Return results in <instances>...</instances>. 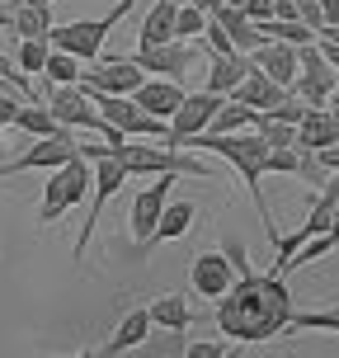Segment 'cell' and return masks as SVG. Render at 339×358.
Listing matches in <instances>:
<instances>
[{
  "mask_svg": "<svg viewBox=\"0 0 339 358\" xmlns=\"http://www.w3.org/2000/svg\"><path fill=\"white\" fill-rule=\"evenodd\" d=\"M292 316H297V306H292L287 278H278V273H245L217 302V330L240 344H264L287 335Z\"/></svg>",
  "mask_w": 339,
  "mask_h": 358,
  "instance_id": "cell-1",
  "label": "cell"
},
{
  "mask_svg": "<svg viewBox=\"0 0 339 358\" xmlns=\"http://www.w3.org/2000/svg\"><path fill=\"white\" fill-rule=\"evenodd\" d=\"M80 156L94 165V189H89V217H85V227H80V236H75V250H71L75 259H85L89 241H94V227H99V213H104V203H108V198H118V194H123V184L132 179V175H127V165L113 156V146H104V142L80 146Z\"/></svg>",
  "mask_w": 339,
  "mask_h": 358,
  "instance_id": "cell-2",
  "label": "cell"
},
{
  "mask_svg": "<svg viewBox=\"0 0 339 358\" xmlns=\"http://www.w3.org/2000/svg\"><path fill=\"white\" fill-rule=\"evenodd\" d=\"M132 5H137V0H118V5H113L108 15H99V19H66V24H52V34H48L52 52H66V57H75V62H85V66L99 62L108 34L118 29L123 15H132Z\"/></svg>",
  "mask_w": 339,
  "mask_h": 358,
  "instance_id": "cell-3",
  "label": "cell"
},
{
  "mask_svg": "<svg viewBox=\"0 0 339 358\" xmlns=\"http://www.w3.org/2000/svg\"><path fill=\"white\" fill-rule=\"evenodd\" d=\"M118 161L127 165V175H194V179H208L212 175V165L198 161L194 151H175V146L165 142H123L118 151H113Z\"/></svg>",
  "mask_w": 339,
  "mask_h": 358,
  "instance_id": "cell-4",
  "label": "cell"
},
{
  "mask_svg": "<svg viewBox=\"0 0 339 358\" xmlns=\"http://www.w3.org/2000/svg\"><path fill=\"white\" fill-rule=\"evenodd\" d=\"M43 108H48V113H52L62 127H71V132H75V127L99 132V137H104V146H113V151L127 142L123 132H113V127L99 118V108L89 104V94H85L80 85H43Z\"/></svg>",
  "mask_w": 339,
  "mask_h": 358,
  "instance_id": "cell-5",
  "label": "cell"
},
{
  "mask_svg": "<svg viewBox=\"0 0 339 358\" xmlns=\"http://www.w3.org/2000/svg\"><path fill=\"white\" fill-rule=\"evenodd\" d=\"M94 189V165L85 161V156H75V161H66L62 170H52L48 175V184H43V203H38V222L43 227H52V222H62V217L71 213L75 203Z\"/></svg>",
  "mask_w": 339,
  "mask_h": 358,
  "instance_id": "cell-6",
  "label": "cell"
},
{
  "mask_svg": "<svg viewBox=\"0 0 339 358\" xmlns=\"http://www.w3.org/2000/svg\"><path fill=\"white\" fill-rule=\"evenodd\" d=\"M170 189H175V175H161V179H151L146 189H137V198H132L127 231H132V245L142 255L151 250V241H156V227H161L165 208H170Z\"/></svg>",
  "mask_w": 339,
  "mask_h": 358,
  "instance_id": "cell-7",
  "label": "cell"
},
{
  "mask_svg": "<svg viewBox=\"0 0 339 358\" xmlns=\"http://www.w3.org/2000/svg\"><path fill=\"white\" fill-rule=\"evenodd\" d=\"M80 156V142H75L71 132L66 137H43V142H29L19 156H5L0 161V179H10V175H29V170H62L66 161H75Z\"/></svg>",
  "mask_w": 339,
  "mask_h": 358,
  "instance_id": "cell-8",
  "label": "cell"
},
{
  "mask_svg": "<svg viewBox=\"0 0 339 358\" xmlns=\"http://www.w3.org/2000/svg\"><path fill=\"white\" fill-rule=\"evenodd\" d=\"M222 94H208V90H194V94H184V104H179V113L170 118V142L175 151H184V146L194 142V137H203L208 127H212V118L222 113Z\"/></svg>",
  "mask_w": 339,
  "mask_h": 358,
  "instance_id": "cell-9",
  "label": "cell"
},
{
  "mask_svg": "<svg viewBox=\"0 0 339 358\" xmlns=\"http://www.w3.org/2000/svg\"><path fill=\"white\" fill-rule=\"evenodd\" d=\"M80 85L99 90V94H123V99H132V94L146 85V71L132 62V57H99V62L85 66Z\"/></svg>",
  "mask_w": 339,
  "mask_h": 358,
  "instance_id": "cell-10",
  "label": "cell"
},
{
  "mask_svg": "<svg viewBox=\"0 0 339 358\" xmlns=\"http://www.w3.org/2000/svg\"><path fill=\"white\" fill-rule=\"evenodd\" d=\"M189 287H194L198 297H208V302H222L226 292L236 287V268L231 259L222 250H203L189 259Z\"/></svg>",
  "mask_w": 339,
  "mask_h": 358,
  "instance_id": "cell-11",
  "label": "cell"
},
{
  "mask_svg": "<svg viewBox=\"0 0 339 358\" xmlns=\"http://www.w3.org/2000/svg\"><path fill=\"white\" fill-rule=\"evenodd\" d=\"M194 57H198V43H165V48H151V52L137 48L132 62H137L146 76H156V80H184L189 66H194Z\"/></svg>",
  "mask_w": 339,
  "mask_h": 358,
  "instance_id": "cell-12",
  "label": "cell"
},
{
  "mask_svg": "<svg viewBox=\"0 0 339 358\" xmlns=\"http://www.w3.org/2000/svg\"><path fill=\"white\" fill-rule=\"evenodd\" d=\"M250 66L259 76H268L273 85L292 90V85H297V76H302V57H297V48H287V43H264V48H254V52H250Z\"/></svg>",
  "mask_w": 339,
  "mask_h": 358,
  "instance_id": "cell-13",
  "label": "cell"
},
{
  "mask_svg": "<svg viewBox=\"0 0 339 358\" xmlns=\"http://www.w3.org/2000/svg\"><path fill=\"white\" fill-rule=\"evenodd\" d=\"M184 94H189V90L179 85V80H156V76H146V85L132 94V104L142 108V113H151V118L170 123V118L179 113V104H184Z\"/></svg>",
  "mask_w": 339,
  "mask_h": 358,
  "instance_id": "cell-14",
  "label": "cell"
},
{
  "mask_svg": "<svg viewBox=\"0 0 339 358\" xmlns=\"http://www.w3.org/2000/svg\"><path fill=\"white\" fill-rule=\"evenodd\" d=\"M0 24L15 29V38H48L52 34V5H24V0H10L0 10Z\"/></svg>",
  "mask_w": 339,
  "mask_h": 358,
  "instance_id": "cell-15",
  "label": "cell"
},
{
  "mask_svg": "<svg viewBox=\"0 0 339 358\" xmlns=\"http://www.w3.org/2000/svg\"><path fill=\"white\" fill-rule=\"evenodd\" d=\"M212 19L222 24V29H226V38H231V48H236L240 57H250L254 48H264V34H259V24H250L240 5H226V0H217Z\"/></svg>",
  "mask_w": 339,
  "mask_h": 358,
  "instance_id": "cell-16",
  "label": "cell"
},
{
  "mask_svg": "<svg viewBox=\"0 0 339 358\" xmlns=\"http://www.w3.org/2000/svg\"><path fill=\"white\" fill-rule=\"evenodd\" d=\"M175 15H179L175 0H156V5H151V10L142 15V29H137V48H142V52H151V48L179 43V38H175Z\"/></svg>",
  "mask_w": 339,
  "mask_h": 358,
  "instance_id": "cell-17",
  "label": "cell"
},
{
  "mask_svg": "<svg viewBox=\"0 0 339 358\" xmlns=\"http://www.w3.org/2000/svg\"><path fill=\"white\" fill-rule=\"evenodd\" d=\"M250 71H254L250 57H240V52L212 57V62H208V80H203V90H208V94H222V99H231L236 90L245 85V76H250Z\"/></svg>",
  "mask_w": 339,
  "mask_h": 358,
  "instance_id": "cell-18",
  "label": "cell"
},
{
  "mask_svg": "<svg viewBox=\"0 0 339 358\" xmlns=\"http://www.w3.org/2000/svg\"><path fill=\"white\" fill-rule=\"evenodd\" d=\"M146 335H151V311H146V306H132L123 321H118V330L104 340V354L118 358V354H127V349H142Z\"/></svg>",
  "mask_w": 339,
  "mask_h": 358,
  "instance_id": "cell-19",
  "label": "cell"
},
{
  "mask_svg": "<svg viewBox=\"0 0 339 358\" xmlns=\"http://www.w3.org/2000/svg\"><path fill=\"white\" fill-rule=\"evenodd\" d=\"M287 94H292V90H283V85H273V80H268V76L250 71V76H245V85L236 90L231 99H236V104H245V108H254V113H273V108L283 104Z\"/></svg>",
  "mask_w": 339,
  "mask_h": 358,
  "instance_id": "cell-20",
  "label": "cell"
},
{
  "mask_svg": "<svg viewBox=\"0 0 339 358\" xmlns=\"http://www.w3.org/2000/svg\"><path fill=\"white\" fill-rule=\"evenodd\" d=\"M146 311H151V325H161L170 335H184V330L194 325V306H189L184 292H165L156 302H146Z\"/></svg>",
  "mask_w": 339,
  "mask_h": 358,
  "instance_id": "cell-21",
  "label": "cell"
},
{
  "mask_svg": "<svg viewBox=\"0 0 339 358\" xmlns=\"http://www.w3.org/2000/svg\"><path fill=\"white\" fill-rule=\"evenodd\" d=\"M339 142V127L330 118V108H311L302 123H297V151H325Z\"/></svg>",
  "mask_w": 339,
  "mask_h": 358,
  "instance_id": "cell-22",
  "label": "cell"
},
{
  "mask_svg": "<svg viewBox=\"0 0 339 358\" xmlns=\"http://www.w3.org/2000/svg\"><path fill=\"white\" fill-rule=\"evenodd\" d=\"M254 123H259V113H254V108L226 99V104H222V113L212 118V127H208V137H236V132H254Z\"/></svg>",
  "mask_w": 339,
  "mask_h": 358,
  "instance_id": "cell-23",
  "label": "cell"
},
{
  "mask_svg": "<svg viewBox=\"0 0 339 358\" xmlns=\"http://www.w3.org/2000/svg\"><path fill=\"white\" fill-rule=\"evenodd\" d=\"M198 222V208L189 203V198H179V203H170L161 217V227H156V241L151 245H165V241H179V236H189V227Z\"/></svg>",
  "mask_w": 339,
  "mask_h": 358,
  "instance_id": "cell-24",
  "label": "cell"
},
{
  "mask_svg": "<svg viewBox=\"0 0 339 358\" xmlns=\"http://www.w3.org/2000/svg\"><path fill=\"white\" fill-rule=\"evenodd\" d=\"M15 127H19V132H29L34 142H43V137H66V132H71V127L57 123L43 104H24V108H19V118H15Z\"/></svg>",
  "mask_w": 339,
  "mask_h": 358,
  "instance_id": "cell-25",
  "label": "cell"
},
{
  "mask_svg": "<svg viewBox=\"0 0 339 358\" xmlns=\"http://www.w3.org/2000/svg\"><path fill=\"white\" fill-rule=\"evenodd\" d=\"M259 34H264V43H287V48H311L316 43V34L302 19H268V24H259Z\"/></svg>",
  "mask_w": 339,
  "mask_h": 358,
  "instance_id": "cell-26",
  "label": "cell"
},
{
  "mask_svg": "<svg viewBox=\"0 0 339 358\" xmlns=\"http://www.w3.org/2000/svg\"><path fill=\"white\" fill-rule=\"evenodd\" d=\"M48 57H52V43H48V38H19L15 66H19L24 76H38V80H43V71H48Z\"/></svg>",
  "mask_w": 339,
  "mask_h": 358,
  "instance_id": "cell-27",
  "label": "cell"
},
{
  "mask_svg": "<svg viewBox=\"0 0 339 358\" xmlns=\"http://www.w3.org/2000/svg\"><path fill=\"white\" fill-rule=\"evenodd\" d=\"M208 10L198 5V0H189V5H179V15H175V38L179 43H198V38L208 34Z\"/></svg>",
  "mask_w": 339,
  "mask_h": 358,
  "instance_id": "cell-28",
  "label": "cell"
},
{
  "mask_svg": "<svg viewBox=\"0 0 339 358\" xmlns=\"http://www.w3.org/2000/svg\"><path fill=\"white\" fill-rule=\"evenodd\" d=\"M85 76V62H75L66 52H52L48 57V71H43V85H80Z\"/></svg>",
  "mask_w": 339,
  "mask_h": 358,
  "instance_id": "cell-29",
  "label": "cell"
},
{
  "mask_svg": "<svg viewBox=\"0 0 339 358\" xmlns=\"http://www.w3.org/2000/svg\"><path fill=\"white\" fill-rule=\"evenodd\" d=\"M254 132L264 137L268 151H292V146H297V127H292V123H278V118H268V113H259Z\"/></svg>",
  "mask_w": 339,
  "mask_h": 358,
  "instance_id": "cell-30",
  "label": "cell"
},
{
  "mask_svg": "<svg viewBox=\"0 0 339 358\" xmlns=\"http://www.w3.org/2000/svg\"><path fill=\"white\" fill-rule=\"evenodd\" d=\"M217 250L231 259V268H236V278H245V273H254L250 268V255H245V245H240V236H222V245Z\"/></svg>",
  "mask_w": 339,
  "mask_h": 358,
  "instance_id": "cell-31",
  "label": "cell"
},
{
  "mask_svg": "<svg viewBox=\"0 0 339 358\" xmlns=\"http://www.w3.org/2000/svg\"><path fill=\"white\" fill-rule=\"evenodd\" d=\"M198 43H203V48H208L212 57H231V52H236V48H231V38H226V29H222L217 19H208V34L198 38Z\"/></svg>",
  "mask_w": 339,
  "mask_h": 358,
  "instance_id": "cell-32",
  "label": "cell"
},
{
  "mask_svg": "<svg viewBox=\"0 0 339 358\" xmlns=\"http://www.w3.org/2000/svg\"><path fill=\"white\" fill-rule=\"evenodd\" d=\"M268 175H302V151H268Z\"/></svg>",
  "mask_w": 339,
  "mask_h": 358,
  "instance_id": "cell-33",
  "label": "cell"
},
{
  "mask_svg": "<svg viewBox=\"0 0 339 358\" xmlns=\"http://www.w3.org/2000/svg\"><path fill=\"white\" fill-rule=\"evenodd\" d=\"M184 358H231V349L222 340H189L184 344Z\"/></svg>",
  "mask_w": 339,
  "mask_h": 358,
  "instance_id": "cell-34",
  "label": "cell"
},
{
  "mask_svg": "<svg viewBox=\"0 0 339 358\" xmlns=\"http://www.w3.org/2000/svg\"><path fill=\"white\" fill-rule=\"evenodd\" d=\"M306 113H311V108H306L302 99H297V94H287V99H283V104H278V108H273L268 118H278V123H292V127H297V123H302V118H306Z\"/></svg>",
  "mask_w": 339,
  "mask_h": 358,
  "instance_id": "cell-35",
  "label": "cell"
},
{
  "mask_svg": "<svg viewBox=\"0 0 339 358\" xmlns=\"http://www.w3.org/2000/svg\"><path fill=\"white\" fill-rule=\"evenodd\" d=\"M0 80H10L15 90H24V94L34 99V85H29V76H19V66H15V62H10L5 52H0Z\"/></svg>",
  "mask_w": 339,
  "mask_h": 358,
  "instance_id": "cell-36",
  "label": "cell"
},
{
  "mask_svg": "<svg viewBox=\"0 0 339 358\" xmlns=\"http://www.w3.org/2000/svg\"><path fill=\"white\" fill-rule=\"evenodd\" d=\"M240 10H245L250 24H268L273 19V0H240Z\"/></svg>",
  "mask_w": 339,
  "mask_h": 358,
  "instance_id": "cell-37",
  "label": "cell"
},
{
  "mask_svg": "<svg viewBox=\"0 0 339 358\" xmlns=\"http://www.w3.org/2000/svg\"><path fill=\"white\" fill-rule=\"evenodd\" d=\"M316 161H321V170H335V175H339V142L325 146V151H316Z\"/></svg>",
  "mask_w": 339,
  "mask_h": 358,
  "instance_id": "cell-38",
  "label": "cell"
},
{
  "mask_svg": "<svg viewBox=\"0 0 339 358\" xmlns=\"http://www.w3.org/2000/svg\"><path fill=\"white\" fill-rule=\"evenodd\" d=\"M321 15H325V29H339V0H321Z\"/></svg>",
  "mask_w": 339,
  "mask_h": 358,
  "instance_id": "cell-39",
  "label": "cell"
},
{
  "mask_svg": "<svg viewBox=\"0 0 339 358\" xmlns=\"http://www.w3.org/2000/svg\"><path fill=\"white\" fill-rule=\"evenodd\" d=\"M62 358H108L104 349H80V354H62Z\"/></svg>",
  "mask_w": 339,
  "mask_h": 358,
  "instance_id": "cell-40",
  "label": "cell"
},
{
  "mask_svg": "<svg viewBox=\"0 0 339 358\" xmlns=\"http://www.w3.org/2000/svg\"><path fill=\"white\" fill-rule=\"evenodd\" d=\"M5 5H10V0H0V10H5Z\"/></svg>",
  "mask_w": 339,
  "mask_h": 358,
  "instance_id": "cell-41",
  "label": "cell"
},
{
  "mask_svg": "<svg viewBox=\"0 0 339 358\" xmlns=\"http://www.w3.org/2000/svg\"><path fill=\"white\" fill-rule=\"evenodd\" d=\"M226 5H240V0H226Z\"/></svg>",
  "mask_w": 339,
  "mask_h": 358,
  "instance_id": "cell-42",
  "label": "cell"
}]
</instances>
